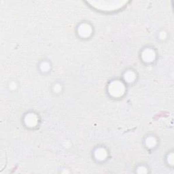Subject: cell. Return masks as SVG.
Masks as SVG:
<instances>
[{
	"label": "cell",
	"instance_id": "6da1fadb",
	"mask_svg": "<svg viewBox=\"0 0 174 174\" xmlns=\"http://www.w3.org/2000/svg\"><path fill=\"white\" fill-rule=\"evenodd\" d=\"M109 93L114 97L121 96L125 92V86L121 82L116 81L112 82L109 87Z\"/></svg>",
	"mask_w": 174,
	"mask_h": 174
},
{
	"label": "cell",
	"instance_id": "7a4b0ae2",
	"mask_svg": "<svg viewBox=\"0 0 174 174\" xmlns=\"http://www.w3.org/2000/svg\"><path fill=\"white\" fill-rule=\"evenodd\" d=\"M37 122H38V119H37V117L34 114H31L27 116L25 119V123L29 127H34L35 125L37 124Z\"/></svg>",
	"mask_w": 174,
	"mask_h": 174
},
{
	"label": "cell",
	"instance_id": "3957f363",
	"mask_svg": "<svg viewBox=\"0 0 174 174\" xmlns=\"http://www.w3.org/2000/svg\"><path fill=\"white\" fill-rule=\"evenodd\" d=\"M143 59L147 62H150L154 59V53L151 50H146L143 53Z\"/></svg>",
	"mask_w": 174,
	"mask_h": 174
},
{
	"label": "cell",
	"instance_id": "277c9868",
	"mask_svg": "<svg viewBox=\"0 0 174 174\" xmlns=\"http://www.w3.org/2000/svg\"><path fill=\"white\" fill-rule=\"evenodd\" d=\"M91 29L90 27L87 25H82V26H80L79 28V33L80 36L83 37H86L88 36L89 35L91 34Z\"/></svg>",
	"mask_w": 174,
	"mask_h": 174
},
{
	"label": "cell",
	"instance_id": "5b68a950",
	"mask_svg": "<svg viewBox=\"0 0 174 174\" xmlns=\"http://www.w3.org/2000/svg\"><path fill=\"white\" fill-rule=\"evenodd\" d=\"M95 156L99 160H103L106 157V152L103 149H99L95 152Z\"/></svg>",
	"mask_w": 174,
	"mask_h": 174
},
{
	"label": "cell",
	"instance_id": "8992f818",
	"mask_svg": "<svg viewBox=\"0 0 174 174\" xmlns=\"http://www.w3.org/2000/svg\"><path fill=\"white\" fill-rule=\"evenodd\" d=\"M125 78L127 81L131 82L135 79L134 74L132 73V72H128V73L126 74V75H125Z\"/></svg>",
	"mask_w": 174,
	"mask_h": 174
},
{
	"label": "cell",
	"instance_id": "52a82bcc",
	"mask_svg": "<svg viewBox=\"0 0 174 174\" xmlns=\"http://www.w3.org/2000/svg\"><path fill=\"white\" fill-rule=\"evenodd\" d=\"M146 144L148 145L149 147L154 146L155 144V140L153 138H149L148 140L146 141Z\"/></svg>",
	"mask_w": 174,
	"mask_h": 174
},
{
	"label": "cell",
	"instance_id": "ba28073f",
	"mask_svg": "<svg viewBox=\"0 0 174 174\" xmlns=\"http://www.w3.org/2000/svg\"><path fill=\"white\" fill-rule=\"evenodd\" d=\"M42 65H44V68H43V69H42V70H44V71H46V70H48L49 69V65H48V63H43Z\"/></svg>",
	"mask_w": 174,
	"mask_h": 174
}]
</instances>
